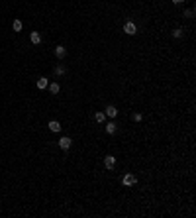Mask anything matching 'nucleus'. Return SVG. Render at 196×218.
I'll return each mask as SVG.
<instances>
[{"instance_id": "nucleus-1", "label": "nucleus", "mask_w": 196, "mask_h": 218, "mask_svg": "<svg viewBox=\"0 0 196 218\" xmlns=\"http://www.w3.org/2000/svg\"><path fill=\"white\" fill-rule=\"evenodd\" d=\"M137 183V177L133 173H126L124 175V179H122V185H126V187H131V185H135Z\"/></svg>"}, {"instance_id": "nucleus-2", "label": "nucleus", "mask_w": 196, "mask_h": 218, "mask_svg": "<svg viewBox=\"0 0 196 218\" xmlns=\"http://www.w3.org/2000/svg\"><path fill=\"white\" fill-rule=\"evenodd\" d=\"M124 32H126L128 36H135V33H137V26L133 22H126V24H124Z\"/></svg>"}, {"instance_id": "nucleus-3", "label": "nucleus", "mask_w": 196, "mask_h": 218, "mask_svg": "<svg viewBox=\"0 0 196 218\" xmlns=\"http://www.w3.org/2000/svg\"><path fill=\"white\" fill-rule=\"evenodd\" d=\"M71 144H73V140H71L69 136H63V138L59 140V148H61V149H69Z\"/></svg>"}, {"instance_id": "nucleus-4", "label": "nucleus", "mask_w": 196, "mask_h": 218, "mask_svg": "<svg viewBox=\"0 0 196 218\" xmlns=\"http://www.w3.org/2000/svg\"><path fill=\"white\" fill-rule=\"evenodd\" d=\"M104 165H106V169H114L116 157H114V155H106V157H104Z\"/></svg>"}, {"instance_id": "nucleus-5", "label": "nucleus", "mask_w": 196, "mask_h": 218, "mask_svg": "<svg viewBox=\"0 0 196 218\" xmlns=\"http://www.w3.org/2000/svg\"><path fill=\"white\" fill-rule=\"evenodd\" d=\"M104 114H106V116H110V118H116V116H118V108L110 104V106H106V112H104Z\"/></svg>"}, {"instance_id": "nucleus-6", "label": "nucleus", "mask_w": 196, "mask_h": 218, "mask_svg": "<svg viewBox=\"0 0 196 218\" xmlns=\"http://www.w3.org/2000/svg\"><path fill=\"white\" fill-rule=\"evenodd\" d=\"M47 126H49V130H51V132H55V134H57V132H61V128H63V126L57 122V120H51V122H49Z\"/></svg>"}, {"instance_id": "nucleus-7", "label": "nucleus", "mask_w": 196, "mask_h": 218, "mask_svg": "<svg viewBox=\"0 0 196 218\" xmlns=\"http://www.w3.org/2000/svg\"><path fill=\"white\" fill-rule=\"evenodd\" d=\"M106 132L110 134V136H114V134L118 132V124H116V122H108L106 124Z\"/></svg>"}, {"instance_id": "nucleus-8", "label": "nucleus", "mask_w": 196, "mask_h": 218, "mask_svg": "<svg viewBox=\"0 0 196 218\" xmlns=\"http://www.w3.org/2000/svg\"><path fill=\"white\" fill-rule=\"evenodd\" d=\"M30 39H32V43H33V45L41 43V36H39V32H32V33H30Z\"/></svg>"}, {"instance_id": "nucleus-9", "label": "nucleus", "mask_w": 196, "mask_h": 218, "mask_svg": "<svg viewBox=\"0 0 196 218\" xmlns=\"http://www.w3.org/2000/svg\"><path fill=\"white\" fill-rule=\"evenodd\" d=\"M55 55L59 57V59H63V57L67 55V49L63 47V45H57V47H55Z\"/></svg>"}, {"instance_id": "nucleus-10", "label": "nucleus", "mask_w": 196, "mask_h": 218, "mask_svg": "<svg viewBox=\"0 0 196 218\" xmlns=\"http://www.w3.org/2000/svg\"><path fill=\"white\" fill-rule=\"evenodd\" d=\"M47 85H49V81H47L45 77L37 79V89H41V90H43V89H47Z\"/></svg>"}, {"instance_id": "nucleus-11", "label": "nucleus", "mask_w": 196, "mask_h": 218, "mask_svg": "<svg viewBox=\"0 0 196 218\" xmlns=\"http://www.w3.org/2000/svg\"><path fill=\"white\" fill-rule=\"evenodd\" d=\"M47 87H49V93L51 94H59V83H51Z\"/></svg>"}, {"instance_id": "nucleus-12", "label": "nucleus", "mask_w": 196, "mask_h": 218, "mask_svg": "<svg viewBox=\"0 0 196 218\" xmlns=\"http://www.w3.org/2000/svg\"><path fill=\"white\" fill-rule=\"evenodd\" d=\"M94 120H96L98 124H102L104 120H106V114H104V112H96V114H94Z\"/></svg>"}, {"instance_id": "nucleus-13", "label": "nucleus", "mask_w": 196, "mask_h": 218, "mask_svg": "<svg viewBox=\"0 0 196 218\" xmlns=\"http://www.w3.org/2000/svg\"><path fill=\"white\" fill-rule=\"evenodd\" d=\"M67 73V69H65V67L63 65H59V67H55V75H57V77H63V75Z\"/></svg>"}, {"instance_id": "nucleus-14", "label": "nucleus", "mask_w": 196, "mask_h": 218, "mask_svg": "<svg viewBox=\"0 0 196 218\" xmlns=\"http://www.w3.org/2000/svg\"><path fill=\"white\" fill-rule=\"evenodd\" d=\"M12 28H14V32H22V22H20V20H14V22H12Z\"/></svg>"}, {"instance_id": "nucleus-15", "label": "nucleus", "mask_w": 196, "mask_h": 218, "mask_svg": "<svg viewBox=\"0 0 196 218\" xmlns=\"http://www.w3.org/2000/svg\"><path fill=\"white\" fill-rule=\"evenodd\" d=\"M131 118H133V122H141V120H143V114H139V112H135V114H133Z\"/></svg>"}, {"instance_id": "nucleus-16", "label": "nucleus", "mask_w": 196, "mask_h": 218, "mask_svg": "<svg viewBox=\"0 0 196 218\" xmlns=\"http://www.w3.org/2000/svg\"><path fill=\"white\" fill-rule=\"evenodd\" d=\"M173 36H174V37H182V30H181V28H177V30H173Z\"/></svg>"}, {"instance_id": "nucleus-17", "label": "nucleus", "mask_w": 196, "mask_h": 218, "mask_svg": "<svg viewBox=\"0 0 196 218\" xmlns=\"http://www.w3.org/2000/svg\"><path fill=\"white\" fill-rule=\"evenodd\" d=\"M184 16H186V18H192V16H194V10H186Z\"/></svg>"}, {"instance_id": "nucleus-18", "label": "nucleus", "mask_w": 196, "mask_h": 218, "mask_svg": "<svg viewBox=\"0 0 196 218\" xmlns=\"http://www.w3.org/2000/svg\"><path fill=\"white\" fill-rule=\"evenodd\" d=\"M173 2H174V4H182V2H184V0H173Z\"/></svg>"}]
</instances>
